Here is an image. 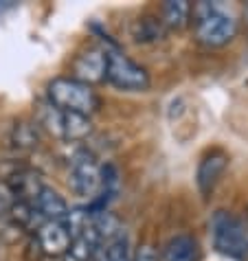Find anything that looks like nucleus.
<instances>
[{
    "label": "nucleus",
    "mask_w": 248,
    "mask_h": 261,
    "mask_svg": "<svg viewBox=\"0 0 248 261\" xmlns=\"http://www.w3.org/2000/svg\"><path fill=\"white\" fill-rule=\"evenodd\" d=\"M46 97L48 103L57 110L84 114V117L94 114L101 106L99 95L94 92L92 86L82 84L72 77H55L46 86Z\"/></svg>",
    "instance_id": "nucleus-1"
},
{
    "label": "nucleus",
    "mask_w": 248,
    "mask_h": 261,
    "mask_svg": "<svg viewBox=\"0 0 248 261\" xmlns=\"http://www.w3.org/2000/svg\"><path fill=\"white\" fill-rule=\"evenodd\" d=\"M195 16V38L204 46H224L237 35V20L217 9L211 3H198L193 7Z\"/></svg>",
    "instance_id": "nucleus-2"
},
{
    "label": "nucleus",
    "mask_w": 248,
    "mask_h": 261,
    "mask_svg": "<svg viewBox=\"0 0 248 261\" xmlns=\"http://www.w3.org/2000/svg\"><path fill=\"white\" fill-rule=\"evenodd\" d=\"M211 237L217 252L233 259H248V224L229 211H215L211 217Z\"/></svg>",
    "instance_id": "nucleus-3"
},
{
    "label": "nucleus",
    "mask_w": 248,
    "mask_h": 261,
    "mask_svg": "<svg viewBox=\"0 0 248 261\" xmlns=\"http://www.w3.org/2000/svg\"><path fill=\"white\" fill-rule=\"evenodd\" d=\"M108 55V68H106V82L116 90H126V92H145L152 86L150 72L147 68H143L141 64H136L134 60L119 50L114 44L106 46Z\"/></svg>",
    "instance_id": "nucleus-4"
},
{
    "label": "nucleus",
    "mask_w": 248,
    "mask_h": 261,
    "mask_svg": "<svg viewBox=\"0 0 248 261\" xmlns=\"http://www.w3.org/2000/svg\"><path fill=\"white\" fill-rule=\"evenodd\" d=\"M68 187L77 195L88 198L90 202L99 198L101 189H104V173H101V165L97 163L90 151L79 149L70 158V171H68Z\"/></svg>",
    "instance_id": "nucleus-5"
},
{
    "label": "nucleus",
    "mask_w": 248,
    "mask_h": 261,
    "mask_svg": "<svg viewBox=\"0 0 248 261\" xmlns=\"http://www.w3.org/2000/svg\"><path fill=\"white\" fill-rule=\"evenodd\" d=\"M40 123L46 129H51V134L64 141H84L92 134V121L90 117L75 112H57V108L53 106H42L40 110Z\"/></svg>",
    "instance_id": "nucleus-6"
},
{
    "label": "nucleus",
    "mask_w": 248,
    "mask_h": 261,
    "mask_svg": "<svg viewBox=\"0 0 248 261\" xmlns=\"http://www.w3.org/2000/svg\"><path fill=\"white\" fill-rule=\"evenodd\" d=\"M106 68H108V55H106V48L101 46H90L86 48L84 53H79L75 60H72V79L82 84H101L106 82Z\"/></svg>",
    "instance_id": "nucleus-7"
},
{
    "label": "nucleus",
    "mask_w": 248,
    "mask_h": 261,
    "mask_svg": "<svg viewBox=\"0 0 248 261\" xmlns=\"http://www.w3.org/2000/svg\"><path fill=\"white\" fill-rule=\"evenodd\" d=\"M70 242H72V237L62 220L44 222L38 228V248H42V252L48 257H64Z\"/></svg>",
    "instance_id": "nucleus-8"
},
{
    "label": "nucleus",
    "mask_w": 248,
    "mask_h": 261,
    "mask_svg": "<svg viewBox=\"0 0 248 261\" xmlns=\"http://www.w3.org/2000/svg\"><path fill=\"white\" fill-rule=\"evenodd\" d=\"M229 167V156L224 151H211L200 161L198 173H195V182H198L200 193H211L217 180L222 178L224 169Z\"/></svg>",
    "instance_id": "nucleus-9"
},
{
    "label": "nucleus",
    "mask_w": 248,
    "mask_h": 261,
    "mask_svg": "<svg viewBox=\"0 0 248 261\" xmlns=\"http://www.w3.org/2000/svg\"><path fill=\"white\" fill-rule=\"evenodd\" d=\"M200 244L191 235H176L165 244L160 261H198Z\"/></svg>",
    "instance_id": "nucleus-10"
},
{
    "label": "nucleus",
    "mask_w": 248,
    "mask_h": 261,
    "mask_svg": "<svg viewBox=\"0 0 248 261\" xmlns=\"http://www.w3.org/2000/svg\"><path fill=\"white\" fill-rule=\"evenodd\" d=\"M33 206L38 208V213L44 217L46 222H57V220H64L68 213V202L62 198L60 193L55 189H51V187H44L38 198H35Z\"/></svg>",
    "instance_id": "nucleus-11"
},
{
    "label": "nucleus",
    "mask_w": 248,
    "mask_h": 261,
    "mask_svg": "<svg viewBox=\"0 0 248 261\" xmlns=\"http://www.w3.org/2000/svg\"><path fill=\"white\" fill-rule=\"evenodd\" d=\"M97 248H99V237H97V233H94V228L90 224L82 235L72 237L66 255H64V261H92Z\"/></svg>",
    "instance_id": "nucleus-12"
},
{
    "label": "nucleus",
    "mask_w": 248,
    "mask_h": 261,
    "mask_svg": "<svg viewBox=\"0 0 248 261\" xmlns=\"http://www.w3.org/2000/svg\"><path fill=\"white\" fill-rule=\"evenodd\" d=\"M92 228L99 237V244L112 242V239H119L126 235V228H123L121 220L116 215H112L110 211L92 213Z\"/></svg>",
    "instance_id": "nucleus-13"
},
{
    "label": "nucleus",
    "mask_w": 248,
    "mask_h": 261,
    "mask_svg": "<svg viewBox=\"0 0 248 261\" xmlns=\"http://www.w3.org/2000/svg\"><path fill=\"white\" fill-rule=\"evenodd\" d=\"M132 259H134V252H132V246H130L128 235L106 244H99L97 252H94V261H132Z\"/></svg>",
    "instance_id": "nucleus-14"
},
{
    "label": "nucleus",
    "mask_w": 248,
    "mask_h": 261,
    "mask_svg": "<svg viewBox=\"0 0 248 261\" xmlns=\"http://www.w3.org/2000/svg\"><path fill=\"white\" fill-rule=\"evenodd\" d=\"M189 18H191V5L187 0H167L163 5V24L173 31L185 29L189 24Z\"/></svg>",
    "instance_id": "nucleus-15"
},
{
    "label": "nucleus",
    "mask_w": 248,
    "mask_h": 261,
    "mask_svg": "<svg viewBox=\"0 0 248 261\" xmlns=\"http://www.w3.org/2000/svg\"><path fill=\"white\" fill-rule=\"evenodd\" d=\"M132 35L136 42H156L163 38V20L156 16L138 18L132 27Z\"/></svg>",
    "instance_id": "nucleus-16"
},
{
    "label": "nucleus",
    "mask_w": 248,
    "mask_h": 261,
    "mask_svg": "<svg viewBox=\"0 0 248 261\" xmlns=\"http://www.w3.org/2000/svg\"><path fill=\"white\" fill-rule=\"evenodd\" d=\"M13 143L18 147H33L38 145V132L31 123H18L16 129H13Z\"/></svg>",
    "instance_id": "nucleus-17"
},
{
    "label": "nucleus",
    "mask_w": 248,
    "mask_h": 261,
    "mask_svg": "<svg viewBox=\"0 0 248 261\" xmlns=\"http://www.w3.org/2000/svg\"><path fill=\"white\" fill-rule=\"evenodd\" d=\"M132 261H158V252L152 244H141L136 248Z\"/></svg>",
    "instance_id": "nucleus-18"
},
{
    "label": "nucleus",
    "mask_w": 248,
    "mask_h": 261,
    "mask_svg": "<svg viewBox=\"0 0 248 261\" xmlns=\"http://www.w3.org/2000/svg\"><path fill=\"white\" fill-rule=\"evenodd\" d=\"M11 7H16V3H13V0H7L5 5H0V13L7 11V9H11Z\"/></svg>",
    "instance_id": "nucleus-19"
},
{
    "label": "nucleus",
    "mask_w": 248,
    "mask_h": 261,
    "mask_svg": "<svg viewBox=\"0 0 248 261\" xmlns=\"http://www.w3.org/2000/svg\"><path fill=\"white\" fill-rule=\"evenodd\" d=\"M246 20H248V5H246Z\"/></svg>",
    "instance_id": "nucleus-20"
}]
</instances>
